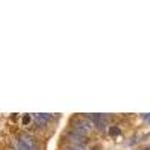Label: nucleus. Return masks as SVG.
<instances>
[{"instance_id": "f257e3e1", "label": "nucleus", "mask_w": 150, "mask_h": 150, "mask_svg": "<svg viewBox=\"0 0 150 150\" xmlns=\"http://www.w3.org/2000/svg\"><path fill=\"white\" fill-rule=\"evenodd\" d=\"M93 128H95L93 122H90L87 117H81V119L74 122V131L81 134V135H86L87 132H90Z\"/></svg>"}, {"instance_id": "f03ea898", "label": "nucleus", "mask_w": 150, "mask_h": 150, "mask_svg": "<svg viewBox=\"0 0 150 150\" xmlns=\"http://www.w3.org/2000/svg\"><path fill=\"white\" fill-rule=\"evenodd\" d=\"M35 140L29 135H23L15 141V150H35Z\"/></svg>"}, {"instance_id": "7ed1b4c3", "label": "nucleus", "mask_w": 150, "mask_h": 150, "mask_svg": "<svg viewBox=\"0 0 150 150\" xmlns=\"http://www.w3.org/2000/svg\"><path fill=\"white\" fill-rule=\"evenodd\" d=\"M66 137H68V140H69L72 144H77V146L84 147V143H86L84 135H81V134H78V132L72 131V132H68V134H66Z\"/></svg>"}, {"instance_id": "20e7f679", "label": "nucleus", "mask_w": 150, "mask_h": 150, "mask_svg": "<svg viewBox=\"0 0 150 150\" xmlns=\"http://www.w3.org/2000/svg\"><path fill=\"white\" fill-rule=\"evenodd\" d=\"M51 120V114H47V112H44V114H35V122L38 126H45L47 122Z\"/></svg>"}, {"instance_id": "39448f33", "label": "nucleus", "mask_w": 150, "mask_h": 150, "mask_svg": "<svg viewBox=\"0 0 150 150\" xmlns=\"http://www.w3.org/2000/svg\"><path fill=\"white\" fill-rule=\"evenodd\" d=\"M120 134H122V131H120L119 126H111V128H110V135H111V137H119Z\"/></svg>"}, {"instance_id": "423d86ee", "label": "nucleus", "mask_w": 150, "mask_h": 150, "mask_svg": "<svg viewBox=\"0 0 150 150\" xmlns=\"http://www.w3.org/2000/svg\"><path fill=\"white\" fill-rule=\"evenodd\" d=\"M63 150H84V147H81V146H77V144H72V146H68V147H65Z\"/></svg>"}, {"instance_id": "0eeeda50", "label": "nucleus", "mask_w": 150, "mask_h": 150, "mask_svg": "<svg viewBox=\"0 0 150 150\" xmlns=\"http://www.w3.org/2000/svg\"><path fill=\"white\" fill-rule=\"evenodd\" d=\"M30 120H32L30 114H26V116L23 117V120H21V122H23V125H24V126H26V125H29V123H30Z\"/></svg>"}]
</instances>
